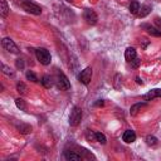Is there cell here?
Here are the masks:
<instances>
[{
  "label": "cell",
  "instance_id": "obj_1",
  "mask_svg": "<svg viewBox=\"0 0 161 161\" xmlns=\"http://www.w3.org/2000/svg\"><path fill=\"white\" fill-rule=\"evenodd\" d=\"M19 4L25 11H28L33 15H40L42 14V8L38 6L36 4H34L31 0H20Z\"/></svg>",
  "mask_w": 161,
  "mask_h": 161
},
{
  "label": "cell",
  "instance_id": "obj_2",
  "mask_svg": "<svg viewBox=\"0 0 161 161\" xmlns=\"http://www.w3.org/2000/svg\"><path fill=\"white\" fill-rule=\"evenodd\" d=\"M35 55H36V59H38L43 65L50 64V60H52L50 53H49V50H47L45 48H39V49H36V50H35Z\"/></svg>",
  "mask_w": 161,
  "mask_h": 161
},
{
  "label": "cell",
  "instance_id": "obj_3",
  "mask_svg": "<svg viewBox=\"0 0 161 161\" xmlns=\"http://www.w3.org/2000/svg\"><path fill=\"white\" fill-rule=\"evenodd\" d=\"M82 119V109L79 107H73L70 114H69V125L70 126H78Z\"/></svg>",
  "mask_w": 161,
  "mask_h": 161
},
{
  "label": "cell",
  "instance_id": "obj_4",
  "mask_svg": "<svg viewBox=\"0 0 161 161\" xmlns=\"http://www.w3.org/2000/svg\"><path fill=\"white\" fill-rule=\"evenodd\" d=\"M55 84H57V87H58L59 89H62V91H68V89H70V83H69L68 78H67L64 74H62V73L57 75V78H55Z\"/></svg>",
  "mask_w": 161,
  "mask_h": 161
},
{
  "label": "cell",
  "instance_id": "obj_5",
  "mask_svg": "<svg viewBox=\"0 0 161 161\" xmlns=\"http://www.w3.org/2000/svg\"><path fill=\"white\" fill-rule=\"evenodd\" d=\"M83 19L86 20L87 24L94 25V24L97 23V20H98V16H97V14H96L94 10H92V9H86L84 13H83Z\"/></svg>",
  "mask_w": 161,
  "mask_h": 161
},
{
  "label": "cell",
  "instance_id": "obj_6",
  "mask_svg": "<svg viewBox=\"0 0 161 161\" xmlns=\"http://www.w3.org/2000/svg\"><path fill=\"white\" fill-rule=\"evenodd\" d=\"M1 45L4 47V49H6L8 52H10L13 54H18L19 53V48L16 47V44L10 38H4L1 40Z\"/></svg>",
  "mask_w": 161,
  "mask_h": 161
},
{
  "label": "cell",
  "instance_id": "obj_7",
  "mask_svg": "<svg viewBox=\"0 0 161 161\" xmlns=\"http://www.w3.org/2000/svg\"><path fill=\"white\" fill-rule=\"evenodd\" d=\"M78 79H79L80 83H83V84H86V86L89 84V82H91V79H92V68H91V67H87L86 69H83V70L79 73Z\"/></svg>",
  "mask_w": 161,
  "mask_h": 161
},
{
  "label": "cell",
  "instance_id": "obj_8",
  "mask_svg": "<svg viewBox=\"0 0 161 161\" xmlns=\"http://www.w3.org/2000/svg\"><path fill=\"white\" fill-rule=\"evenodd\" d=\"M161 97V89L156 88V89H151L150 92H147L146 94H143V99L145 101H151L153 98H158Z\"/></svg>",
  "mask_w": 161,
  "mask_h": 161
},
{
  "label": "cell",
  "instance_id": "obj_9",
  "mask_svg": "<svg viewBox=\"0 0 161 161\" xmlns=\"http://www.w3.org/2000/svg\"><path fill=\"white\" fill-rule=\"evenodd\" d=\"M122 138H123V141L126 143H132L136 140V133L133 131H131V130H127V131H125Z\"/></svg>",
  "mask_w": 161,
  "mask_h": 161
},
{
  "label": "cell",
  "instance_id": "obj_10",
  "mask_svg": "<svg viewBox=\"0 0 161 161\" xmlns=\"http://www.w3.org/2000/svg\"><path fill=\"white\" fill-rule=\"evenodd\" d=\"M16 130H18L20 133L26 135V133H30V132H31V126L28 125V123H23V122H20V123L16 125Z\"/></svg>",
  "mask_w": 161,
  "mask_h": 161
},
{
  "label": "cell",
  "instance_id": "obj_11",
  "mask_svg": "<svg viewBox=\"0 0 161 161\" xmlns=\"http://www.w3.org/2000/svg\"><path fill=\"white\" fill-rule=\"evenodd\" d=\"M64 156L67 160H70V161H80L82 160V156L74 151H65L64 152Z\"/></svg>",
  "mask_w": 161,
  "mask_h": 161
},
{
  "label": "cell",
  "instance_id": "obj_12",
  "mask_svg": "<svg viewBox=\"0 0 161 161\" xmlns=\"http://www.w3.org/2000/svg\"><path fill=\"white\" fill-rule=\"evenodd\" d=\"M137 57V54H136V50L133 49V48H127L126 49V52H125V58H126V60L127 62H131V60H133L135 58Z\"/></svg>",
  "mask_w": 161,
  "mask_h": 161
},
{
  "label": "cell",
  "instance_id": "obj_13",
  "mask_svg": "<svg viewBox=\"0 0 161 161\" xmlns=\"http://www.w3.org/2000/svg\"><path fill=\"white\" fill-rule=\"evenodd\" d=\"M146 106V103L145 102H141V103H136V104H133L132 107H131V109H130V113H131V116H136L143 107Z\"/></svg>",
  "mask_w": 161,
  "mask_h": 161
},
{
  "label": "cell",
  "instance_id": "obj_14",
  "mask_svg": "<svg viewBox=\"0 0 161 161\" xmlns=\"http://www.w3.org/2000/svg\"><path fill=\"white\" fill-rule=\"evenodd\" d=\"M143 28H146L147 29V33L150 34V35H152V36H161V30L160 29H157V28H153V26H150V25H142Z\"/></svg>",
  "mask_w": 161,
  "mask_h": 161
},
{
  "label": "cell",
  "instance_id": "obj_15",
  "mask_svg": "<svg viewBox=\"0 0 161 161\" xmlns=\"http://www.w3.org/2000/svg\"><path fill=\"white\" fill-rule=\"evenodd\" d=\"M0 14L3 18H6L9 14V6H8L6 0H1V3H0Z\"/></svg>",
  "mask_w": 161,
  "mask_h": 161
},
{
  "label": "cell",
  "instance_id": "obj_16",
  "mask_svg": "<svg viewBox=\"0 0 161 161\" xmlns=\"http://www.w3.org/2000/svg\"><path fill=\"white\" fill-rule=\"evenodd\" d=\"M150 10H151V6H148V5H142V6H140V10H138V13H137L136 15L140 16V18H143V16H146V15L150 13Z\"/></svg>",
  "mask_w": 161,
  "mask_h": 161
},
{
  "label": "cell",
  "instance_id": "obj_17",
  "mask_svg": "<svg viewBox=\"0 0 161 161\" xmlns=\"http://www.w3.org/2000/svg\"><path fill=\"white\" fill-rule=\"evenodd\" d=\"M128 9H130V11L132 14H137L138 10H140V3L137 0H132L131 4H130V6H128Z\"/></svg>",
  "mask_w": 161,
  "mask_h": 161
},
{
  "label": "cell",
  "instance_id": "obj_18",
  "mask_svg": "<svg viewBox=\"0 0 161 161\" xmlns=\"http://www.w3.org/2000/svg\"><path fill=\"white\" fill-rule=\"evenodd\" d=\"M40 82H42V84H43L45 88H50V87L53 86V79H52L50 75H44Z\"/></svg>",
  "mask_w": 161,
  "mask_h": 161
},
{
  "label": "cell",
  "instance_id": "obj_19",
  "mask_svg": "<svg viewBox=\"0 0 161 161\" xmlns=\"http://www.w3.org/2000/svg\"><path fill=\"white\" fill-rule=\"evenodd\" d=\"M86 138L88 142H96L97 138H96V132L91 131V130H86Z\"/></svg>",
  "mask_w": 161,
  "mask_h": 161
},
{
  "label": "cell",
  "instance_id": "obj_20",
  "mask_svg": "<svg viewBox=\"0 0 161 161\" xmlns=\"http://www.w3.org/2000/svg\"><path fill=\"white\" fill-rule=\"evenodd\" d=\"M15 104H16V107L20 108L21 111H26V103H25L24 99H21V98H16V99H15Z\"/></svg>",
  "mask_w": 161,
  "mask_h": 161
},
{
  "label": "cell",
  "instance_id": "obj_21",
  "mask_svg": "<svg viewBox=\"0 0 161 161\" xmlns=\"http://www.w3.org/2000/svg\"><path fill=\"white\" fill-rule=\"evenodd\" d=\"M16 89H18V92L21 93V94H26V91H28L26 86H25L24 83H21V82H19V83L16 84Z\"/></svg>",
  "mask_w": 161,
  "mask_h": 161
},
{
  "label": "cell",
  "instance_id": "obj_22",
  "mask_svg": "<svg viewBox=\"0 0 161 161\" xmlns=\"http://www.w3.org/2000/svg\"><path fill=\"white\" fill-rule=\"evenodd\" d=\"M96 138H97V142H99L102 145H106V142H107L106 136L103 133H101V132H96Z\"/></svg>",
  "mask_w": 161,
  "mask_h": 161
},
{
  "label": "cell",
  "instance_id": "obj_23",
  "mask_svg": "<svg viewBox=\"0 0 161 161\" xmlns=\"http://www.w3.org/2000/svg\"><path fill=\"white\" fill-rule=\"evenodd\" d=\"M1 69H3V73H4V74H6V75H14V72L10 69V67L5 65L4 63L1 64Z\"/></svg>",
  "mask_w": 161,
  "mask_h": 161
},
{
  "label": "cell",
  "instance_id": "obj_24",
  "mask_svg": "<svg viewBox=\"0 0 161 161\" xmlns=\"http://www.w3.org/2000/svg\"><path fill=\"white\" fill-rule=\"evenodd\" d=\"M26 79H28V80H31V82H34V83H35V82H38L36 75H35L31 70H28V72H26Z\"/></svg>",
  "mask_w": 161,
  "mask_h": 161
},
{
  "label": "cell",
  "instance_id": "obj_25",
  "mask_svg": "<svg viewBox=\"0 0 161 161\" xmlns=\"http://www.w3.org/2000/svg\"><path fill=\"white\" fill-rule=\"evenodd\" d=\"M146 142H147V145H150V146H155V145H157V138L153 137V136H147V137H146Z\"/></svg>",
  "mask_w": 161,
  "mask_h": 161
},
{
  "label": "cell",
  "instance_id": "obj_26",
  "mask_svg": "<svg viewBox=\"0 0 161 161\" xmlns=\"http://www.w3.org/2000/svg\"><path fill=\"white\" fill-rule=\"evenodd\" d=\"M16 68H18V69H23V68H24V62H23V59H16Z\"/></svg>",
  "mask_w": 161,
  "mask_h": 161
},
{
  "label": "cell",
  "instance_id": "obj_27",
  "mask_svg": "<svg viewBox=\"0 0 161 161\" xmlns=\"http://www.w3.org/2000/svg\"><path fill=\"white\" fill-rule=\"evenodd\" d=\"M130 63L132 64V67H135V68H137V67H138V64H140V59H138V58L136 57V58H135L133 60H131Z\"/></svg>",
  "mask_w": 161,
  "mask_h": 161
},
{
  "label": "cell",
  "instance_id": "obj_28",
  "mask_svg": "<svg viewBox=\"0 0 161 161\" xmlns=\"http://www.w3.org/2000/svg\"><path fill=\"white\" fill-rule=\"evenodd\" d=\"M155 24H156L157 28L161 30V18H155Z\"/></svg>",
  "mask_w": 161,
  "mask_h": 161
},
{
  "label": "cell",
  "instance_id": "obj_29",
  "mask_svg": "<svg viewBox=\"0 0 161 161\" xmlns=\"http://www.w3.org/2000/svg\"><path fill=\"white\" fill-rule=\"evenodd\" d=\"M103 104H104V102H103V101H98V102H96V103H94V106H103Z\"/></svg>",
  "mask_w": 161,
  "mask_h": 161
},
{
  "label": "cell",
  "instance_id": "obj_30",
  "mask_svg": "<svg viewBox=\"0 0 161 161\" xmlns=\"http://www.w3.org/2000/svg\"><path fill=\"white\" fill-rule=\"evenodd\" d=\"M136 82H137L138 84H142V80H141V78H140V77H136Z\"/></svg>",
  "mask_w": 161,
  "mask_h": 161
}]
</instances>
